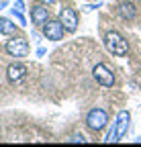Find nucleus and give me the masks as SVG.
Returning a JSON list of instances; mask_svg holds the SVG:
<instances>
[{
	"instance_id": "5",
	"label": "nucleus",
	"mask_w": 141,
	"mask_h": 147,
	"mask_svg": "<svg viewBox=\"0 0 141 147\" xmlns=\"http://www.w3.org/2000/svg\"><path fill=\"white\" fill-rule=\"evenodd\" d=\"M63 25L59 23V21H47L45 25H43V35L47 37L49 41H59L61 37H63Z\"/></svg>"
},
{
	"instance_id": "13",
	"label": "nucleus",
	"mask_w": 141,
	"mask_h": 147,
	"mask_svg": "<svg viewBox=\"0 0 141 147\" xmlns=\"http://www.w3.org/2000/svg\"><path fill=\"white\" fill-rule=\"evenodd\" d=\"M67 141H69V143H86V139H84L82 135H74L72 139H67Z\"/></svg>"
},
{
	"instance_id": "4",
	"label": "nucleus",
	"mask_w": 141,
	"mask_h": 147,
	"mask_svg": "<svg viewBox=\"0 0 141 147\" xmlns=\"http://www.w3.org/2000/svg\"><path fill=\"white\" fill-rule=\"evenodd\" d=\"M92 76H94V80H96L98 84L107 86V88H111V86L115 84V76H113V71H111L107 65H104V63H96V65H94Z\"/></svg>"
},
{
	"instance_id": "9",
	"label": "nucleus",
	"mask_w": 141,
	"mask_h": 147,
	"mask_svg": "<svg viewBox=\"0 0 141 147\" xmlns=\"http://www.w3.org/2000/svg\"><path fill=\"white\" fill-rule=\"evenodd\" d=\"M6 74H8V80L10 82H21L25 78V74H27V67L23 63H14V65H10L6 69Z\"/></svg>"
},
{
	"instance_id": "7",
	"label": "nucleus",
	"mask_w": 141,
	"mask_h": 147,
	"mask_svg": "<svg viewBox=\"0 0 141 147\" xmlns=\"http://www.w3.org/2000/svg\"><path fill=\"white\" fill-rule=\"evenodd\" d=\"M129 123H131V117L127 110H121L117 121H115V129H117V139H123L127 133V129H129Z\"/></svg>"
},
{
	"instance_id": "14",
	"label": "nucleus",
	"mask_w": 141,
	"mask_h": 147,
	"mask_svg": "<svg viewBox=\"0 0 141 147\" xmlns=\"http://www.w3.org/2000/svg\"><path fill=\"white\" fill-rule=\"evenodd\" d=\"M14 10H25V2H23V0H16V2H14Z\"/></svg>"
},
{
	"instance_id": "12",
	"label": "nucleus",
	"mask_w": 141,
	"mask_h": 147,
	"mask_svg": "<svg viewBox=\"0 0 141 147\" xmlns=\"http://www.w3.org/2000/svg\"><path fill=\"white\" fill-rule=\"evenodd\" d=\"M12 16L16 18V21H19V25H21V27H25V25H27V21H25V16H23V12H21V10H14V8H12Z\"/></svg>"
},
{
	"instance_id": "10",
	"label": "nucleus",
	"mask_w": 141,
	"mask_h": 147,
	"mask_svg": "<svg viewBox=\"0 0 141 147\" xmlns=\"http://www.w3.org/2000/svg\"><path fill=\"white\" fill-rule=\"evenodd\" d=\"M119 12H121L123 18H133V16H135V6H133L131 2H123V4L119 6Z\"/></svg>"
},
{
	"instance_id": "2",
	"label": "nucleus",
	"mask_w": 141,
	"mask_h": 147,
	"mask_svg": "<svg viewBox=\"0 0 141 147\" xmlns=\"http://www.w3.org/2000/svg\"><path fill=\"white\" fill-rule=\"evenodd\" d=\"M107 123H109V117L102 108H92L86 117V125H88V129H92V131H102V129L107 127Z\"/></svg>"
},
{
	"instance_id": "6",
	"label": "nucleus",
	"mask_w": 141,
	"mask_h": 147,
	"mask_svg": "<svg viewBox=\"0 0 141 147\" xmlns=\"http://www.w3.org/2000/svg\"><path fill=\"white\" fill-rule=\"evenodd\" d=\"M59 23L63 25L65 31L74 33L76 27H78V14H76V10H72V8H61V10H59Z\"/></svg>"
},
{
	"instance_id": "8",
	"label": "nucleus",
	"mask_w": 141,
	"mask_h": 147,
	"mask_svg": "<svg viewBox=\"0 0 141 147\" xmlns=\"http://www.w3.org/2000/svg\"><path fill=\"white\" fill-rule=\"evenodd\" d=\"M31 21L33 25H45L49 21V12L45 6H33L31 8Z\"/></svg>"
},
{
	"instance_id": "16",
	"label": "nucleus",
	"mask_w": 141,
	"mask_h": 147,
	"mask_svg": "<svg viewBox=\"0 0 141 147\" xmlns=\"http://www.w3.org/2000/svg\"><path fill=\"white\" fill-rule=\"evenodd\" d=\"M2 6H4V2H2V0H0V8H2Z\"/></svg>"
},
{
	"instance_id": "17",
	"label": "nucleus",
	"mask_w": 141,
	"mask_h": 147,
	"mask_svg": "<svg viewBox=\"0 0 141 147\" xmlns=\"http://www.w3.org/2000/svg\"><path fill=\"white\" fill-rule=\"evenodd\" d=\"M137 143H141V137H139V139H137Z\"/></svg>"
},
{
	"instance_id": "1",
	"label": "nucleus",
	"mask_w": 141,
	"mask_h": 147,
	"mask_svg": "<svg viewBox=\"0 0 141 147\" xmlns=\"http://www.w3.org/2000/svg\"><path fill=\"white\" fill-rule=\"evenodd\" d=\"M104 47L109 49V53H113V55H119V57L127 55V51H129V47H127V41L123 39V37H121L117 31H109L107 35H104Z\"/></svg>"
},
{
	"instance_id": "15",
	"label": "nucleus",
	"mask_w": 141,
	"mask_h": 147,
	"mask_svg": "<svg viewBox=\"0 0 141 147\" xmlns=\"http://www.w3.org/2000/svg\"><path fill=\"white\" fill-rule=\"evenodd\" d=\"M41 2H43V4H47V6H49V4H53V2H57V0H41Z\"/></svg>"
},
{
	"instance_id": "11",
	"label": "nucleus",
	"mask_w": 141,
	"mask_h": 147,
	"mask_svg": "<svg viewBox=\"0 0 141 147\" xmlns=\"http://www.w3.org/2000/svg\"><path fill=\"white\" fill-rule=\"evenodd\" d=\"M0 33L2 35H12L14 33V23L8 18H0Z\"/></svg>"
},
{
	"instance_id": "3",
	"label": "nucleus",
	"mask_w": 141,
	"mask_h": 147,
	"mask_svg": "<svg viewBox=\"0 0 141 147\" xmlns=\"http://www.w3.org/2000/svg\"><path fill=\"white\" fill-rule=\"evenodd\" d=\"M6 53L12 57H27L29 55V43L23 37H16V39L6 41Z\"/></svg>"
}]
</instances>
